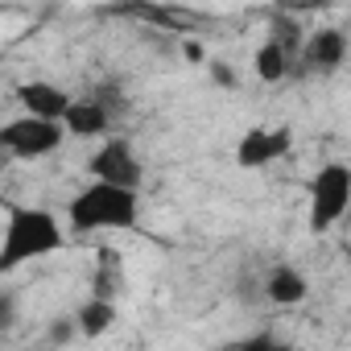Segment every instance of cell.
I'll use <instances>...</instances> for the list:
<instances>
[{"mask_svg":"<svg viewBox=\"0 0 351 351\" xmlns=\"http://www.w3.org/2000/svg\"><path fill=\"white\" fill-rule=\"evenodd\" d=\"M91 293L95 298H108V302H116L124 293V261H120L116 248H99L95 273H91Z\"/></svg>","mask_w":351,"mask_h":351,"instance_id":"obj_11","label":"cell"},{"mask_svg":"<svg viewBox=\"0 0 351 351\" xmlns=\"http://www.w3.org/2000/svg\"><path fill=\"white\" fill-rule=\"evenodd\" d=\"M302 38H306V34H302V21H298L293 13H281V9H277V13L269 17V42H273V46H281L289 58L298 54Z\"/></svg>","mask_w":351,"mask_h":351,"instance_id":"obj_14","label":"cell"},{"mask_svg":"<svg viewBox=\"0 0 351 351\" xmlns=\"http://www.w3.org/2000/svg\"><path fill=\"white\" fill-rule=\"evenodd\" d=\"M293 149V128L277 124V128H248L236 145V165L240 169H265L269 161L285 157Z\"/></svg>","mask_w":351,"mask_h":351,"instance_id":"obj_7","label":"cell"},{"mask_svg":"<svg viewBox=\"0 0 351 351\" xmlns=\"http://www.w3.org/2000/svg\"><path fill=\"white\" fill-rule=\"evenodd\" d=\"M261 293H265L273 306H298V302H306L310 281H306V273H302L298 265H277V269L261 281Z\"/></svg>","mask_w":351,"mask_h":351,"instance_id":"obj_10","label":"cell"},{"mask_svg":"<svg viewBox=\"0 0 351 351\" xmlns=\"http://www.w3.org/2000/svg\"><path fill=\"white\" fill-rule=\"evenodd\" d=\"M87 173H91V178H99V182H112V186H128V191H141V182H145V165H141L136 149L124 136L104 141L91 153Z\"/></svg>","mask_w":351,"mask_h":351,"instance_id":"obj_6","label":"cell"},{"mask_svg":"<svg viewBox=\"0 0 351 351\" xmlns=\"http://www.w3.org/2000/svg\"><path fill=\"white\" fill-rule=\"evenodd\" d=\"M182 54H186L191 62H207V50H203V42H195V38L182 42Z\"/></svg>","mask_w":351,"mask_h":351,"instance_id":"obj_19","label":"cell"},{"mask_svg":"<svg viewBox=\"0 0 351 351\" xmlns=\"http://www.w3.org/2000/svg\"><path fill=\"white\" fill-rule=\"evenodd\" d=\"M330 5H335V0H277V9L293 13V17H302V13H326Z\"/></svg>","mask_w":351,"mask_h":351,"instance_id":"obj_15","label":"cell"},{"mask_svg":"<svg viewBox=\"0 0 351 351\" xmlns=\"http://www.w3.org/2000/svg\"><path fill=\"white\" fill-rule=\"evenodd\" d=\"M289 66H293V58H289L281 46H273L269 38H265V46L252 54V71H256L261 83H285V79H289Z\"/></svg>","mask_w":351,"mask_h":351,"instance_id":"obj_13","label":"cell"},{"mask_svg":"<svg viewBox=\"0 0 351 351\" xmlns=\"http://www.w3.org/2000/svg\"><path fill=\"white\" fill-rule=\"evenodd\" d=\"M75 335H79L75 318H54V322L46 326V339H50V343H71Z\"/></svg>","mask_w":351,"mask_h":351,"instance_id":"obj_16","label":"cell"},{"mask_svg":"<svg viewBox=\"0 0 351 351\" xmlns=\"http://www.w3.org/2000/svg\"><path fill=\"white\" fill-rule=\"evenodd\" d=\"M17 104L21 112L29 116H42V120H62L66 104H71V91L50 83V79H34V83H21L17 87Z\"/></svg>","mask_w":351,"mask_h":351,"instance_id":"obj_8","label":"cell"},{"mask_svg":"<svg viewBox=\"0 0 351 351\" xmlns=\"http://www.w3.org/2000/svg\"><path fill=\"white\" fill-rule=\"evenodd\" d=\"M347 62V34L339 25H322L318 34H306L298 54H293V66H289V79H326L335 75L339 66Z\"/></svg>","mask_w":351,"mask_h":351,"instance_id":"obj_5","label":"cell"},{"mask_svg":"<svg viewBox=\"0 0 351 351\" xmlns=\"http://www.w3.org/2000/svg\"><path fill=\"white\" fill-rule=\"evenodd\" d=\"M13 318H17V298L13 293H0V335L13 326Z\"/></svg>","mask_w":351,"mask_h":351,"instance_id":"obj_17","label":"cell"},{"mask_svg":"<svg viewBox=\"0 0 351 351\" xmlns=\"http://www.w3.org/2000/svg\"><path fill=\"white\" fill-rule=\"evenodd\" d=\"M351 203V169L343 161H326L310 178V232L322 236L330 232Z\"/></svg>","mask_w":351,"mask_h":351,"instance_id":"obj_3","label":"cell"},{"mask_svg":"<svg viewBox=\"0 0 351 351\" xmlns=\"http://www.w3.org/2000/svg\"><path fill=\"white\" fill-rule=\"evenodd\" d=\"M75 326H79L83 339H99V335H108V330L116 326V302L91 293V298L75 310Z\"/></svg>","mask_w":351,"mask_h":351,"instance_id":"obj_12","label":"cell"},{"mask_svg":"<svg viewBox=\"0 0 351 351\" xmlns=\"http://www.w3.org/2000/svg\"><path fill=\"white\" fill-rule=\"evenodd\" d=\"M211 79L223 87V91H236V71L228 62H211Z\"/></svg>","mask_w":351,"mask_h":351,"instance_id":"obj_18","label":"cell"},{"mask_svg":"<svg viewBox=\"0 0 351 351\" xmlns=\"http://www.w3.org/2000/svg\"><path fill=\"white\" fill-rule=\"evenodd\" d=\"M66 128L62 120H42V116H17L9 124H0V149H5L13 161H42L50 153H58Z\"/></svg>","mask_w":351,"mask_h":351,"instance_id":"obj_4","label":"cell"},{"mask_svg":"<svg viewBox=\"0 0 351 351\" xmlns=\"http://www.w3.org/2000/svg\"><path fill=\"white\" fill-rule=\"evenodd\" d=\"M66 219L75 236H91V232H132L141 219V191L128 186H112L91 178V186H83L71 203H66Z\"/></svg>","mask_w":351,"mask_h":351,"instance_id":"obj_2","label":"cell"},{"mask_svg":"<svg viewBox=\"0 0 351 351\" xmlns=\"http://www.w3.org/2000/svg\"><path fill=\"white\" fill-rule=\"evenodd\" d=\"M66 248V232L46 207H13L0 232V277Z\"/></svg>","mask_w":351,"mask_h":351,"instance_id":"obj_1","label":"cell"},{"mask_svg":"<svg viewBox=\"0 0 351 351\" xmlns=\"http://www.w3.org/2000/svg\"><path fill=\"white\" fill-rule=\"evenodd\" d=\"M9 165H13V157H9V153H5V149H0V173H5V169H9Z\"/></svg>","mask_w":351,"mask_h":351,"instance_id":"obj_20","label":"cell"},{"mask_svg":"<svg viewBox=\"0 0 351 351\" xmlns=\"http://www.w3.org/2000/svg\"><path fill=\"white\" fill-rule=\"evenodd\" d=\"M108 124H112V112H108L95 95H87V99H71L66 112H62V128H66L71 136H104Z\"/></svg>","mask_w":351,"mask_h":351,"instance_id":"obj_9","label":"cell"}]
</instances>
